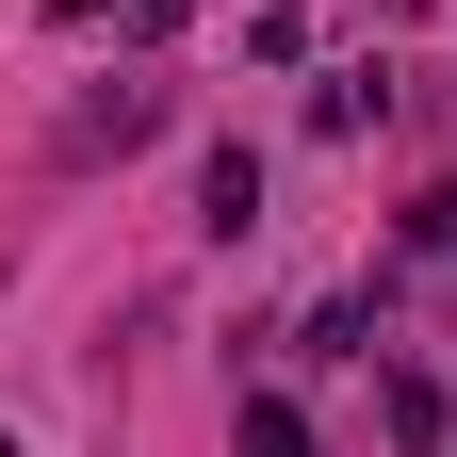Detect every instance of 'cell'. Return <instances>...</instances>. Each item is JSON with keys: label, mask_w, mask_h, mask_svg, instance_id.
<instances>
[{"label": "cell", "mask_w": 457, "mask_h": 457, "mask_svg": "<svg viewBox=\"0 0 457 457\" xmlns=\"http://www.w3.org/2000/svg\"><path fill=\"white\" fill-rule=\"evenodd\" d=\"M409 228H425V245H457V180H441V196H425V212H409Z\"/></svg>", "instance_id": "cell-4"}, {"label": "cell", "mask_w": 457, "mask_h": 457, "mask_svg": "<svg viewBox=\"0 0 457 457\" xmlns=\"http://www.w3.org/2000/svg\"><path fill=\"white\" fill-rule=\"evenodd\" d=\"M147 131H163V98H147V82H114V98L82 114V131H66V147H147Z\"/></svg>", "instance_id": "cell-1"}, {"label": "cell", "mask_w": 457, "mask_h": 457, "mask_svg": "<svg viewBox=\"0 0 457 457\" xmlns=\"http://www.w3.org/2000/svg\"><path fill=\"white\" fill-rule=\"evenodd\" d=\"M196 212H212V228H245V212H262V163H245V147H212V163H196Z\"/></svg>", "instance_id": "cell-2"}, {"label": "cell", "mask_w": 457, "mask_h": 457, "mask_svg": "<svg viewBox=\"0 0 457 457\" xmlns=\"http://www.w3.org/2000/svg\"><path fill=\"white\" fill-rule=\"evenodd\" d=\"M0 457H17V441H0Z\"/></svg>", "instance_id": "cell-5"}, {"label": "cell", "mask_w": 457, "mask_h": 457, "mask_svg": "<svg viewBox=\"0 0 457 457\" xmlns=\"http://www.w3.org/2000/svg\"><path fill=\"white\" fill-rule=\"evenodd\" d=\"M228 457H311V425L278 409V392H245V425H228Z\"/></svg>", "instance_id": "cell-3"}]
</instances>
